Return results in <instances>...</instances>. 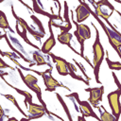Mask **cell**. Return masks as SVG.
Segmentation results:
<instances>
[{
	"mask_svg": "<svg viewBox=\"0 0 121 121\" xmlns=\"http://www.w3.org/2000/svg\"><path fill=\"white\" fill-rule=\"evenodd\" d=\"M9 58L18 67H20L21 70L31 71V72H33V73H35V74L41 76V77L43 78V83H44V86H45V91H47V92H54V91H56V89H57L58 87H61V88H64V89L70 91V89H69L67 86H64L61 82H59L56 78H53V76L51 75L52 70H53V67H49L47 70H45V71H43V72H39V71H37V70H34V69H31V68H26V67L22 66V65H21L14 58H12V57H9Z\"/></svg>",
	"mask_w": 121,
	"mask_h": 121,
	"instance_id": "obj_1",
	"label": "cell"
},
{
	"mask_svg": "<svg viewBox=\"0 0 121 121\" xmlns=\"http://www.w3.org/2000/svg\"><path fill=\"white\" fill-rule=\"evenodd\" d=\"M95 29V40L93 43V70H94V75H95V78L96 83H101L99 80V70H100V66L101 63L104 60L105 58V50L100 43V38H99V31L96 28V26L95 25H93Z\"/></svg>",
	"mask_w": 121,
	"mask_h": 121,
	"instance_id": "obj_2",
	"label": "cell"
},
{
	"mask_svg": "<svg viewBox=\"0 0 121 121\" xmlns=\"http://www.w3.org/2000/svg\"><path fill=\"white\" fill-rule=\"evenodd\" d=\"M113 79L115 81V84L117 85V89L115 91H112L111 93L108 94L107 98H108V102L112 111V114L117 119L119 120V117L121 115V103H120V95H121V83L119 82L118 78H116V75L114 74V72L112 73Z\"/></svg>",
	"mask_w": 121,
	"mask_h": 121,
	"instance_id": "obj_3",
	"label": "cell"
},
{
	"mask_svg": "<svg viewBox=\"0 0 121 121\" xmlns=\"http://www.w3.org/2000/svg\"><path fill=\"white\" fill-rule=\"evenodd\" d=\"M71 17H72V21L76 26V30L74 31V35L77 39V41L79 43L80 45V54L82 56V58L85 59V60L93 67V65L90 63V61L88 60V59L83 55L84 53V43L86 40H89L91 38V29L87 25L84 24H78L77 21L74 20V15H73V11H71Z\"/></svg>",
	"mask_w": 121,
	"mask_h": 121,
	"instance_id": "obj_4",
	"label": "cell"
},
{
	"mask_svg": "<svg viewBox=\"0 0 121 121\" xmlns=\"http://www.w3.org/2000/svg\"><path fill=\"white\" fill-rule=\"evenodd\" d=\"M16 69H17V71L19 72L20 77H21L22 80L24 81V83L26 84V86L28 89H30L31 91H33V92L36 94L37 98L39 99V102H40V103H41V104H42V105L46 109V111L48 112V113H51V112L47 110V107H46L45 102L43 100V97H42V90H41L40 86L38 85V78H37L35 76L31 75V74L23 75L21 68H16Z\"/></svg>",
	"mask_w": 121,
	"mask_h": 121,
	"instance_id": "obj_5",
	"label": "cell"
},
{
	"mask_svg": "<svg viewBox=\"0 0 121 121\" xmlns=\"http://www.w3.org/2000/svg\"><path fill=\"white\" fill-rule=\"evenodd\" d=\"M66 97H75L76 98V100L78 101V103L79 105L80 112L82 113L83 117H94L96 120L101 121L100 117H98L96 115V113L94 112V110H93L91 104L89 103V101H81V100H79L78 93H72L71 95H66Z\"/></svg>",
	"mask_w": 121,
	"mask_h": 121,
	"instance_id": "obj_6",
	"label": "cell"
},
{
	"mask_svg": "<svg viewBox=\"0 0 121 121\" xmlns=\"http://www.w3.org/2000/svg\"><path fill=\"white\" fill-rule=\"evenodd\" d=\"M26 108L28 109V119L33 120V119H39L41 117H43L45 113L50 117V113H48V112L46 111V109L42 105V104H38V103H28Z\"/></svg>",
	"mask_w": 121,
	"mask_h": 121,
	"instance_id": "obj_7",
	"label": "cell"
},
{
	"mask_svg": "<svg viewBox=\"0 0 121 121\" xmlns=\"http://www.w3.org/2000/svg\"><path fill=\"white\" fill-rule=\"evenodd\" d=\"M86 92H89V103L95 108L98 104L102 101V95L104 94V86L101 85L100 87H94V88H87L85 89Z\"/></svg>",
	"mask_w": 121,
	"mask_h": 121,
	"instance_id": "obj_8",
	"label": "cell"
},
{
	"mask_svg": "<svg viewBox=\"0 0 121 121\" xmlns=\"http://www.w3.org/2000/svg\"><path fill=\"white\" fill-rule=\"evenodd\" d=\"M48 56L52 59L53 62L56 63V69H57V72L59 75L60 76H68L69 75V65H70V62H68L67 60H65L63 58H60L59 56H56L54 55L53 53H49Z\"/></svg>",
	"mask_w": 121,
	"mask_h": 121,
	"instance_id": "obj_9",
	"label": "cell"
},
{
	"mask_svg": "<svg viewBox=\"0 0 121 121\" xmlns=\"http://www.w3.org/2000/svg\"><path fill=\"white\" fill-rule=\"evenodd\" d=\"M11 12H12V15H13V17L15 18V20H16V22L20 25V26H25L26 28V30H27V32H29L37 41H41V39L42 38H43L44 37V35L45 34H43L42 32H40V31H38V30H34L32 27H30L29 26H28V24L23 19V18H21V17H19L16 13H15V11H14V9H13V6L11 5Z\"/></svg>",
	"mask_w": 121,
	"mask_h": 121,
	"instance_id": "obj_10",
	"label": "cell"
},
{
	"mask_svg": "<svg viewBox=\"0 0 121 121\" xmlns=\"http://www.w3.org/2000/svg\"><path fill=\"white\" fill-rule=\"evenodd\" d=\"M79 3L80 4L75 9L78 24H80V23L84 22L91 15V11H92V9L88 6V4H86L85 2H82V1H80Z\"/></svg>",
	"mask_w": 121,
	"mask_h": 121,
	"instance_id": "obj_11",
	"label": "cell"
},
{
	"mask_svg": "<svg viewBox=\"0 0 121 121\" xmlns=\"http://www.w3.org/2000/svg\"><path fill=\"white\" fill-rule=\"evenodd\" d=\"M52 22H53V20L48 21V28H49L50 35L47 38V40H45V42L43 43L42 48H41V52L43 54H49L50 51L52 50V48L56 45V39L54 37V33H53V29H52Z\"/></svg>",
	"mask_w": 121,
	"mask_h": 121,
	"instance_id": "obj_12",
	"label": "cell"
},
{
	"mask_svg": "<svg viewBox=\"0 0 121 121\" xmlns=\"http://www.w3.org/2000/svg\"><path fill=\"white\" fill-rule=\"evenodd\" d=\"M32 3H33V8H32V10L35 12V13H38V14H41V15H43V16H46V17H48L49 18V20H60V22H64V19L60 15V14H58V15H55V14H53V13H49V12H46V11H44L40 6H39V2H37V1H32Z\"/></svg>",
	"mask_w": 121,
	"mask_h": 121,
	"instance_id": "obj_13",
	"label": "cell"
},
{
	"mask_svg": "<svg viewBox=\"0 0 121 121\" xmlns=\"http://www.w3.org/2000/svg\"><path fill=\"white\" fill-rule=\"evenodd\" d=\"M72 37H73V35L70 33V32H60L59 35H58V37H57V40H58V42L60 43H61V44H64V45H67L68 47H70L76 54H78V55H79L80 57H82L81 55H80V53H78L77 51H76V49H74L73 48V46L71 45V41H72Z\"/></svg>",
	"mask_w": 121,
	"mask_h": 121,
	"instance_id": "obj_14",
	"label": "cell"
},
{
	"mask_svg": "<svg viewBox=\"0 0 121 121\" xmlns=\"http://www.w3.org/2000/svg\"><path fill=\"white\" fill-rule=\"evenodd\" d=\"M1 78L5 80V78H4V76H1ZM5 82H6V84L8 85V86H9L10 88H12L13 90H15L18 94H20V95H24V97H25V100H24V102H25V105H26V107L27 106V104L28 103H31L32 102V95L29 93V92H26V91H24V90H21V89H18V88H16V87H14V86H12L10 83H9L8 81H6L5 80Z\"/></svg>",
	"mask_w": 121,
	"mask_h": 121,
	"instance_id": "obj_15",
	"label": "cell"
},
{
	"mask_svg": "<svg viewBox=\"0 0 121 121\" xmlns=\"http://www.w3.org/2000/svg\"><path fill=\"white\" fill-rule=\"evenodd\" d=\"M96 109H98V112H100V120L101 121H118L112 113H110L108 111H106V109L104 108V106H101V108L99 106L95 107Z\"/></svg>",
	"mask_w": 121,
	"mask_h": 121,
	"instance_id": "obj_16",
	"label": "cell"
},
{
	"mask_svg": "<svg viewBox=\"0 0 121 121\" xmlns=\"http://www.w3.org/2000/svg\"><path fill=\"white\" fill-rule=\"evenodd\" d=\"M32 57H33V60H35L36 65H38V66H42V65H49V67H52L48 62L45 61L44 58L40 54V52H39L38 50L32 52Z\"/></svg>",
	"mask_w": 121,
	"mask_h": 121,
	"instance_id": "obj_17",
	"label": "cell"
},
{
	"mask_svg": "<svg viewBox=\"0 0 121 121\" xmlns=\"http://www.w3.org/2000/svg\"><path fill=\"white\" fill-rule=\"evenodd\" d=\"M0 27H1L3 30L9 28V30L10 32H13V30L11 29V27H10L9 25V22H8V19H7V16H6V14H5V12L2 11V10H0Z\"/></svg>",
	"mask_w": 121,
	"mask_h": 121,
	"instance_id": "obj_18",
	"label": "cell"
},
{
	"mask_svg": "<svg viewBox=\"0 0 121 121\" xmlns=\"http://www.w3.org/2000/svg\"><path fill=\"white\" fill-rule=\"evenodd\" d=\"M3 95V96H5V97H6L8 100H9L10 102H12V104H13V105L18 109V111L23 114V116H24V117H28V115H27L26 113H25V112L20 108V106H19L18 102L16 101V99H15V97H14L13 95Z\"/></svg>",
	"mask_w": 121,
	"mask_h": 121,
	"instance_id": "obj_19",
	"label": "cell"
},
{
	"mask_svg": "<svg viewBox=\"0 0 121 121\" xmlns=\"http://www.w3.org/2000/svg\"><path fill=\"white\" fill-rule=\"evenodd\" d=\"M56 95H57V97H58V100H59V101H60V103L61 104V106H62L63 110L65 111V113H66L67 117L69 118V121H73V118H72V116H71V113H70V112H69V110H68L67 106H66V103L64 102V100L62 99V97L60 95V94L56 93Z\"/></svg>",
	"mask_w": 121,
	"mask_h": 121,
	"instance_id": "obj_20",
	"label": "cell"
},
{
	"mask_svg": "<svg viewBox=\"0 0 121 121\" xmlns=\"http://www.w3.org/2000/svg\"><path fill=\"white\" fill-rule=\"evenodd\" d=\"M52 26H55V27H58L61 30V32H69V30L72 28V25L71 24H66L65 26H60V25H58L56 23H54V21L52 22Z\"/></svg>",
	"mask_w": 121,
	"mask_h": 121,
	"instance_id": "obj_21",
	"label": "cell"
},
{
	"mask_svg": "<svg viewBox=\"0 0 121 121\" xmlns=\"http://www.w3.org/2000/svg\"><path fill=\"white\" fill-rule=\"evenodd\" d=\"M30 18L34 21V23L38 26V28L40 29V32H42L43 34H45V31H44V28H43V26L42 25V23H41V21L35 16V15H30Z\"/></svg>",
	"mask_w": 121,
	"mask_h": 121,
	"instance_id": "obj_22",
	"label": "cell"
},
{
	"mask_svg": "<svg viewBox=\"0 0 121 121\" xmlns=\"http://www.w3.org/2000/svg\"><path fill=\"white\" fill-rule=\"evenodd\" d=\"M64 13H63V17H64V22L66 24H71L70 19H69V7L67 5V2H64Z\"/></svg>",
	"mask_w": 121,
	"mask_h": 121,
	"instance_id": "obj_23",
	"label": "cell"
},
{
	"mask_svg": "<svg viewBox=\"0 0 121 121\" xmlns=\"http://www.w3.org/2000/svg\"><path fill=\"white\" fill-rule=\"evenodd\" d=\"M6 67H7V68H10V69H12V70L16 69V67H15V68H13V67H11V66L8 65L7 63H5V61L1 59V60H0V68H1V69H3V68H6Z\"/></svg>",
	"mask_w": 121,
	"mask_h": 121,
	"instance_id": "obj_24",
	"label": "cell"
},
{
	"mask_svg": "<svg viewBox=\"0 0 121 121\" xmlns=\"http://www.w3.org/2000/svg\"><path fill=\"white\" fill-rule=\"evenodd\" d=\"M7 121H29V119L27 118V117H22V119L21 120H18V119H16L15 117H8V120Z\"/></svg>",
	"mask_w": 121,
	"mask_h": 121,
	"instance_id": "obj_25",
	"label": "cell"
},
{
	"mask_svg": "<svg viewBox=\"0 0 121 121\" xmlns=\"http://www.w3.org/2000/svg\"><path fill=\"white\" fill-rule=\"evenodd\" d=\"M78 121H86V119H85V117H83L81 115V116H78Z\"/></svg>",
	"mask_w": 121,
	"mask_h": 121,
	"instance_id": "obj_26",
	"label": "cell"
},
{
	"mask_svg": "<svg viewBox=\"0 0 121 121\" xmlns=\"http://www.w3.org/2000/svg\"><path fill=\"white\" fill-rule=\"evenodd\" d=\"M115 2H116V3H119V4H121V0H115Z\"/></svg>",
	"mask_w": 121,
	"mask_h": 121,
	"instance_id": "obj_27",
	"label": "cell"
},
{
	"mask_svg": "<svg viewBox=\"0 0 121 121\" xmlns=\"http://www.w3.org/2000/svg\"><path fill=\"white\" fill-rule=\"evenodd\" d=\"M117 13L119 14V16H120V18H121V13H120V11H117Z\"/></svg>",
	"mask_w": 121,
	"mask_h": 121,
	"instance_id": "obj_28",
	"label": "cell"
}]
</instances>
